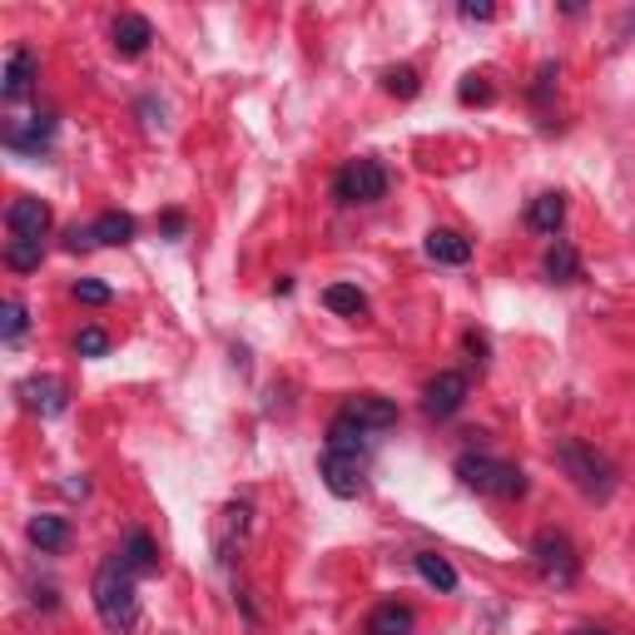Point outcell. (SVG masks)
I'll return each mask as SVG.
<instances>
[{
    "label": "cell",
    "instance_id": "obj_1",
    "mask_svg": "<svg viewBox=\"0 0 635 635\" xmlns=\"http://www.w3.org/2000/svg\"><path fill=\"white\" fill-rule=\"evenodd\" d=\"M90 591H94V611H100L104 631H114V635L134 631V621H140V591H134V571L120 556L100 561Z\"/></svg>",
    "mask_w": 635,
    "mask_h": 635
},
{
    "label": "cell",
    "instance_id": "obj_2",
    "mask_svg": "<svg viewBox=\"0 0 635 635\" xmlns=\"http://www.w3.org/2000/svg\"><path fill=\"white\" fill-rule=\"evenodd\" d=\"M556 462H561V472H566L586 496H611V486H616V467H611L596 447H586V442H571L566 437L556 447Z\"/></svg>",
    "mask_w": 635,
    "mask_h": 635
},
{
    "label": "cell",
    "instance_id": "obj_3",
    "mask_svg": "<svg viewBox=\"0 0 635 635\" xmlns=\"http://www.w3.org/2000/svg\"><path fill=\"white\" fill-rule=\"evenodd\" d=\"M457 476L462 486H472L476 496H522L526 492V476L522 467H512V462H496V457H457Z\"/></svg>",
    "mask_w": 635,
    "mask_h": 635
},
{
    "label": "cell",
    "instance_id": "obj_4",
    "mask_svg": "<svg viewBox=\"0 0 635 635\" xmlns=\"http://www.w3.org/2000/svg\"><path fill=\"white\" fill-rule=\"evenodd\" d=\"M532 561L552 586H576V576H581V556H576V546H571L566 532H536Z\"/></svg>",
    "mask_w": 635,
    "mask_h": 635
},
{
    "label": "cell",
    "instance_id": "obj_5",
    "mask_svg": "<svg viewBox=\"0 0 635 635\" xmlns=\"http://www.w3.org/2000/svg\"><path fill=\"white\" fill-rule=\"evenodd\" d=\"M333 194L343 199V204H377V199L387 194V169L377 164V159H353V164L337 169Z\"/></svg>",
    "mask_w": 635,
    "mask_h": 635
},
{
    "label": "cell",
    "instance_id": "obj_6",
    "mask_svg": "<svg viewBox=\"0 0 635 635\" xmlns=\"http://www.w3.org/2000/svg\"><path fill=\"white\" fill-rule=\"evenodd\" d=\"M318 472H323V482H327V492L333 496H357L363 492V457L357 452H337V447H327L323 452V462H318Z\"/></svg>",
    "mask_w": 635,
    "mask_h": 635
},
{
    "label": "cell",
    "instance_id": "obj_7",
    "mask_svg": "<svg viewBox=\"0 0 635 635\" xmlns=\"http://www.w3.org/2000/svg\"><path fill=\"white\" fill-rule=\"evenodd\" d=\"M462 402H467V373H437L427 383V402H422V407H427V417H457L462 412Z\"/></svg>",
    "mask_w": 635,
    "mask_h": 635
},
{
    "label": "cell",
    "instance_id": "obj_8",
    "mask_svg": "<svg viewBox=\"0 0 635 635\" xmlns=\"http://www.w3.org/2000/svg\"><path fill=\"white\" fill-rule=\"evenodd\" d=\"M6 224H10V234L16 239H46V229H50V209L40 204V199H30V194H20L16 204L6 209Z\"/></svg>",
    "mask_w": 635,
    "mask_h": 635
},
{
    "label": "cell",
    "instance_id": "obj_9",
    "mask_svg": "<svg viewBox=\"0 0 635 635\" xmlns=\"http://www.w3.org/2000/svg\"><path fill=\"white\" fill-rule=\"evenodd\" d=\"M114 50H120V56H144V50H150V40H154V26L144 16H134V10H124L120 20H114Z\"/></svg>",
    "mask_w": 635,
    "mask_h": 635
},
{
    "label": "cell",
    "instance_id": "obj_10",
    "mask_svg": "<svg viewBox=\"0 0 635 635\" xmlns=\"http://www.w3.org/2000/svg\"><path fill=\"white\" fill-rule=\"evenodd\" d=\"M20 393H26V407L40 412V417H60V412H65V383H60V377H50V373L46 377H30Z\"/></svg>",
    "mask_w": 635,
    "mask_h": 635
},
{
    "label": "cell",
    "instance_id": "obj_11",
    "mask_svg": "<svg viewBox=\"0 0 635 635\" xmlns=\"http://www.w3.org/2000/svg\"><path fill=\"white\" fill-rule=\"evenodd\" d=\"M343 412H347V417H353L363 432H383V427H393V422H397V407H393V402H387V397H373V393L353 397Z\"/></svg>",
    "mask_w": 635,
    "mask_h": 635
},
{
    "label": "cell",
    "instance_id": "obj_12",
    "mask_svg": "<svg viewBox=\"0 0 635 635\" xmlns=\"http://www.w3.org/2000/svg\"><path fill=\"white\" fill-rule=\"evenodd\" d=\"M30 84H36V56L20 46V50H10V65H6V84H0V94H6V100H26Z\"/></svg>",
    "mask_w": 635,
    "mask_h": 635
},
{
    "label": "cell",
    "instance_id": "obj_13",
    "mask_svg": "<svg viewBox=\"0 0 635 635\" xmlns=\"http://www.w3.org/2000/svg\"><path fill=\"white\" fill-rule=\"evenodd\" d=\"M427 253L437 263H452V269H457V263L472 259V243L462 239L457 229H432V234H427Z\"/></svg>",
    "mask_w": 635,
    "mask_h": 635
},
{
    "label": "cell",
    "instance_id": "obj_14",
    "mask_svg": "<svg viewBox=\"0 0 635 635\" xmlns=\"http://www.w3.org/2000/svg\"><path fill=\"white\" fill-rule=\"evenodd\" d=\"M412 606H402V601H387V606H377L373 616H367V635H407L412 631Z\"/></svg>",
    "mask_w": 635,
    "mask_h": 635
},
{
    "label": "cell",
    "instance_id": "obj_15",
    "mask_svg": "<svg viewBox=\"0 0 635 635\" xmlns=\"http://www.w3.org/2000/svg\"><path fill=\"white\" fill-rule=\"evenodd\" d=\"M561 219H566V199L561 194H536L532 209H526V224H532L536 234H556Z\"/></svg>",
    "mask_w": 635,
    "mask_h": 635
},
{
    "label": "cell",
    "instance_id": "obj_16",
    "mask_svg": "<svg viewBox=\"0 0 635 635\" xmlns=\"http://www.w3.org/2000/svg\"><path fill=\"white\" fill-rule=\"evenodd\" d=\"M120 561L134 571V576H150V571H159V552H154L150 532H130V536H124V552H120Z\"/></svg>",
    "mask_w": 635,
    "mask_h": 635
},
{
    "label": "cell",
    "instance_id": "obj_17",
    "mask_svg": "<svg viewBox=\"0 0 635 635\" xmlns=\"http://www.w3.org/2000/svg\"><path fill=\"white\" fill-rule=\"evenodd\" d=\"M412 566H417V576L427 581V586H437V591H457V571H452V561H447V556H437V552H417V556H412Z\"/></svg>",
    "mask_w": 635,
    "mask_h": 635
},
{
    "label": "cell",
    "instance_id": "obj_18",
    "mask_svg": "<svg viewBox=\"0 0 635 635\" xmlns=\"http://www.w3.org/2000/svg\"><path fill=\"white\" fill-rule=\"evenodd\" d=\"M30 542H36L40 552H65V542H70L65 516H36V522H30Z\"/></svg>",
    "mask_w": 635,
    "mask_h": 635
},
{
    "label": "cell",
    "instance_id": "obj_19",
    "mask_svg": "<svg viewBox=\"0 0 635 635\" xmlns=\"http://www.w3.org/2000/svg\"><path fill=\"white\" fill-rule=\"evenodd\" d=\"M90 234H94V243H110V249H114V243H130L134 239V219L120 214V209H110V214H100L90 224Z\"/></svg>",
    "mask_w": 635,
    "mask_h": 635
},
{
    "label": "cell",
    "instance_id": "obj_20",
    "mask_svg": "<svg viewBox=\"0 0 635 635\" xmlns=\"http://www.w3.org/2000/svg\"><path fill=\"white\" fill-rule=\"evenodd\" d=\"M546 279L552 283H576L581 279V259H576L571 243H552V249H546Z\"/></svg>",
    "mask_w": 635,
    "mask_h": 635
},
{
    "label": "cell",
    "instance_id": "obj_21",
    "mask_svg": "<svg viewBox=\"0 0 635 635\" xmlns=\"http://www.w3.org/2000/svg\"><path fill=\"white\" fill-rule=\"evenodd\" d=\"M323 303L333 313H343V318H357L367 309V299H363V289H353V283H333V289L323 293Z\"/></svg>",
    "mask_w": 635,
    "mask_h": 635
},
{
    "label": "cell",
    "instance_id": "obj_22",
    "mask_svg": "<svg viewBox=\"0 0 635 635\" xmlns=\"http://www.w3.org/2000/svg\"><path fill=\"white\" fill-rule=\"evenodd\" d=\"M357 442H363V427H357L347 412H337L333 422H327V447H337V452H357Z\"/></svg>",
    "mask_w": 635,
    "mask_h": 635
},
{
    "label": "cell",
    "instance_id": "obj_23",
    "mask_svg": "<svg viewBox=\"0 0 635 635\" xmlns=\"http://www.w3.org/2000/svg\"><path fill=\"white\" fill-rule=\"evenodd\" d=\"M40 253H46V249H40L36 239H10L6 263H10L16 273H30V269H40Z\"/></svg>",
    "mask_w": 635,
    "mask_h": 635
},
{
    "label": "cell",
    "instance_id": "obj_24",
    "mask_svg": "<svg viewBox=\"0 0 635 635\" xmlns=\"http://www.w3.org/2000/svg\"><path fill=\"white\" fill-rule=\"evenodd\" d=\"M75 353L80 357H104V353H110V333H100V327H80V333H75Z\"/></svg>",
    "mask_w": 635,
    "mask_h": 635
},
{
    "label": "cell",
    "instance_id": "obj_25",
    "mask_svg": "<svg viewBox=\"0 0 635 635\" xmlns=\"http://www.w3.org/2000/svg\"><path fill=\"white\" fill-rule=\"evenodd\" d=\"M20 333H26V309H20L16 299H6V309H0V337H6V343H16Z\"/></svg>",
    "mask_w": 635,
    "mask_h": 635
},
{
    "label": "cell",
    "instance_id": "obj_26",
    "mask_svg": "<svg viewBox=\"0 0 635 635\" xmlns=\"http://www.w3.org/2000/svg\"><path fill=\"white\" fill-rule=\"evenodd\" d=\"M387 94H402V100H412V94H417V70H412V65L387 70Z\"/></svg>",
    "mask_w": 635,
    "mask_h": 635
},
{
    "label": "cell",
    "instance_id": "obj_27",
    "mask_svg": "<svg viewBox=\"0 0 635 635\" xmlns=\"http://www.w3.org/2000/svg\"><path fill=\"white\" fill-rule=\"evenodd\" d=\"M75 299L90 303V309H104V303H110V289H104V283H94V279H80L75 283Z\"/></svg>",
    "mask_w": 635,
    "mask_h": 635
},
{
    "label": "cell",
    "instance_id": "obj_28",
    "mask_svg": "<svg viewBox=\"0 0 635 635\" xmlns=\"http://www.w3.org/2000/svg\"><path fill=\"white\" fill-rule=\"evenodd\" d=\"M486 100H492V84H486V80H467V84H462V104H486Z\"/></svg>",
    "mask_w": 635,
    "mask_h": 635
},
{
    "label": "cell",
    "instance_id": "obj_29",
    "mask_svg": "<svg viewBox=\"0 0 635 635\" xmlns=\"http://www.w3.org/2000/svg\"><path fill=\"white\" fill-rule=\"evenodd\" d=\"M496 10L486 6V0H467V6H462V20H492Z\"/></svg>",
    "mask_w": 635,
    "mask_h": 635
},
{
    "label": "cell",
    "instance_id": "obj_30",
    "mask_svg": "<svg viewBox=\"0 0 635 635\" xmlns=\"http://www.w3.org/2000/svg\"><path fill=\"white\" fill-rule=\"evenodd\" d=\"M159 224H164V234H184V214H179V209H169Z\"/></svg>",
    "mask_w": 635,
    "mask_h": 635
},
{
    "label": "cell",
    "instance_id": "obj_31",
    "mask_svg": "<svg viewBox=\"0 0 635 635\" xmlns=\"http://www.w3.org/2000/svg\"><path fill=\"white\" fill-rule=\"evenodd\" d=\"M571 635H611V631H591V626H581V631H571Z\"/></svg>",
    "mask_w": 635,
    "mask_h": 635
}]
</instances>
